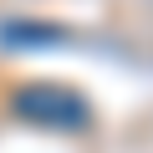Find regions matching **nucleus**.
Listing matches in <instances>:
<instances>
[{
	"label": "nucleus",
	"mask_w": 153,
	"mask_h": 153,
	"mask_svg": "<svg viewBox=\"0 0 153 153\" xmlns=\"http://www.w3.org/2000/svg\"><path fill=\"white\" fill-rule=\"evenodd\" d=\"M0 41H61L56 26H0Z\"/></svg>",
	"instance_id": "2"
},
{
	"label": "nucleus",
	"mask_w": 153,
	"mask_h": 153,
	"mask_svg": "<svg viewBox=\"0 0 153 153\" xmlns=\"http://www.w3.org/2000/svg\"><path fill=\"white\" fill-rule=\"evenodd\" d=\"M10 112L31 128H51V133H76L92 123V107L66 92V87H51V82H26L10 92Z\"/></svg>",
	"instance_id": "1"
}]
</instances>
